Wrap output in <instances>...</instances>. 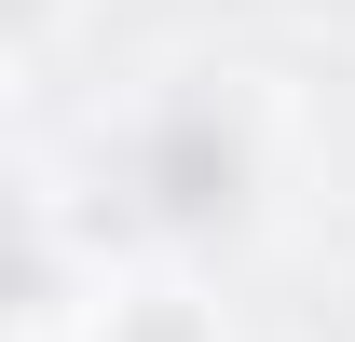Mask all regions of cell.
<instances>
[{
    "label": "cell",
    "instance_id": "1",
    "mask_svg": "<svg viewBox=\"0 0 355 342\" xmlns=\"http://www.w3.org/2000/svg\"><path fill=\"white\" fill-rule=\"evenodd\" d=\"M14 301H28V233L0 219V315H14Z\"/></svg>",
    "mask_w": 355,
    "mask_h": 342
}]
</instances>
